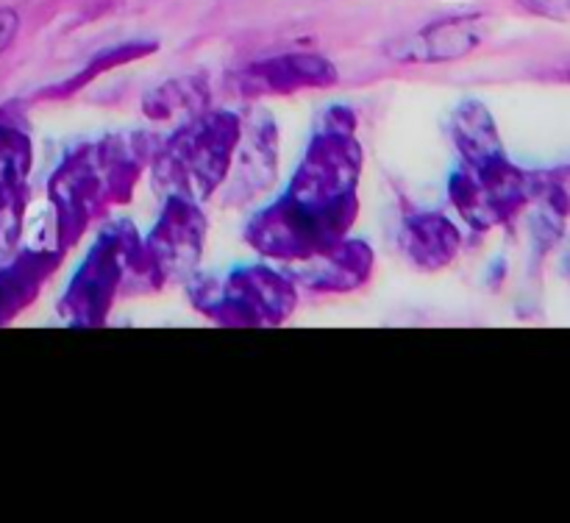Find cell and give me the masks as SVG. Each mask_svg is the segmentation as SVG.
I'll return each instance as SVG.
<instances>
[{"mask_svg":"<svg viewBox=\"0 0 570 523\" xmlns=\"http://www.w3.org/2000/svg\"><path fill=\"white\" fill-rule=\"evenodd\" d=\"M360 176L356 117L345 106H332L317 120L287 189L248 220L245 243L276 262L315 259L343 243L354 228Z\"/></svg>","mask_w":570,"mask_h":523,"instance_id":"obj_1","label":"cell"},{"mask_svg":"<svg viewBox=\"0 0 570 523\" xmlns=\"http://www.w3.org/2000/svg\"><path fill=\"white\" fill-rule=\"evenodd\" d=\"M154 154L156 148L145 134H111L95 142H78L59 161L48 195L61 250L72 248L106 211L131 200Z\"/></svg>","mask_w":570,"mask_h":523,"instance_id":"obj_2","label":"cell"},{"mask_svg":"<svg viewBox=\"0 0 570 523\" xmlns=\"http://www.w3.org/2000/svg\"><path fill=\"white\" fill-rule=\"evenodd\" d=\"M239 137L243 117L234 111L206 109L178 122L150 159L156 184L167 195L204 204L226 184Z\"/></svg>","mask_w":570,"mask_h":523,"instance_id":"obj_3","label":"cell"},{"mask_svg":"<svg viewBox=\"0 0 570 523\" xmlns=\"http://www.w3.org/2000/svg\"><path fill=\"white\" fill-rule=\"evenodd\" d=\"M142 265V237L134 223L115 220L95 237L72 273L59 312L70 326H104L111 306L131 293H148Z\"/></svg>","mask_w":570,"mask_h":523,"instance_id":"obj_4","label":"cell"},{"mask_svg":"<svg viewBox=\"0 0 570 523\" xmlns=\"http://www.w3.org/2000/svg\"><path fill=\"white\" fill-rule=\"evenodd\" d=\"M189 300L215 326L262 328L287 320L298 304L295 278L267 265H243L226 276H193Z\"/></svg>","mask_w":570,"mask_h":523,"instance_id":"obj_5","label":"cell"},{"mask_svg":"<svg viewBox=\"0 0 570 523\" xmlns=\"http://www.w3.org/2000/svg\"><path fill=\"white\" fill-rule=\"evenodd\" d=\"M546 187V176L512 165L504 154L456 167L449 181V200L473 231H490L515 220Z\"/></svg>","mask_w":570,"mask_h":523,"instance_id":"obj_6","label":"cell"},{"mask_svg":"<svg viewBox=\"0 0 570 523\" xmlns=\"http://www.w3.org/2000/svg\"><path fill=\"white\" fill-rule=\"evenodd\" d=\"M206 245V217L200 204L167 195L161 215L142 237V265L150 289L173 282H189L198 270Z\"/></svg>","mask_w":570,"mask_h":523,"instance_id":"obj_7","label":"cell"},{"mask_svg":"<svg viewBox=\"0 0 570 523\" xmlns=\"http://www.w3.org/2000/svg\"><path fill=\"white\" fill-rule=\"evenodd\" d=\"M337 67L321 53H284L248 65L237 72L234 87L243 98L295 95L304 89H326L337 83Z\"/></svg>","mask_w":570,"mask_h":523,"instance_id":"obj_8","label":"cell"},{"mask_svg":"<svg viewBox=\"0 0 570 523\" xmlns=\"http://www.w3.org/2000/svg\"><path fill=\"white\" fill-rule=\"evenodd\" d=\"M278 172V128L271 115L243 120V137L228 170V204H248L267 193Z\"/></svg>","mask_w":570,"mask_h":523,"instance_id":"obj_9","label":"cell"},{"mask_svg":"<svg viewBox=\"0 0 570 523\" xmlns=\"http://www.w3.org/2000/svg\"><path fill=\"white\" fill-rule=\"evenodd\" d=\"M376 270V254L365 239L345 237L309 262H298L295 282L321 295H345L365 287Z\"/></svg>","mask_w":570,"mask_h":523,"instance_id":"obj_10","label":"cell"},{"mask_svg":"<svg viewBox=\"0 0 570 523\" xmlns=\"http://www.w3.org/2000/svg\"><path fill=\"white\" fill-rule=\"evenodd\" d=\"M488 37V20L482 14L445 17L432 22L423 31L401 39L393 45V59L421 61V65H438V61H454L476 50Z\"/></svg>","mask_w":570,"mask_h":523,"instance_id":"obj_11","label":"cell"},{"mask_svg":"<svg viewBox=\"0 0 570 523\" xmlns=\"http://www.w3.org/2000/svg\"><path fill=\"white\" fill-rule=\"evenodd\" d=\"M399 248L415 270H445L462 250V231L443 211H415L401 223Z\"/></svg>","mask_w":570,"mask_h":523,"instance_id":"obj_12","label":"cell"},{"mask_svg":"<svg viewBox=\"0 0 570 523\" xmlns=\"http://www.w3.org/2000/svg\"><path fill=\"white\" fill-rule=\"evenodd\" d=\"M61 265L59 250H28L17 256L9 267L0 270V320H9L17 312L26 309L39 293L45 282Z\"/></svg>","mask_w":570,"mask_h":523,"instance_id":"obj_13","label":"cell"},{"mask_svg":"<svg viewBox=\"0 0 570 523\" xmlns=\"http://www.w3.org/2000/svg\"><path fill=\"white\" fill-rule=\"evenodd\" d=\"M451 139H454L462 165H476V161L504 156L499 126L482 100L471 98L456 106L454 117H451Z\"/></svg>","mask_w":570,"mask_h":523,"instance_id":"obj_14","label":"cell"},{"mask_svg":"<svg viewBox=\"0 0 570 523\" xmlns=\"http://www.w3.org/2000/svg\"><path fill=\"white\" fill-rule=\"evenodd\" d=\"M209 109V89L204 78H170L167 83L145 95L142 111L156 122H184Z\"/></svg>","mask_w":570,"mask_h":523,"instance_id":"obj_15","label":"cell"},{"mask_svg":"<svg viewBox=\"0 0 570 523\" xmlns=\"http://www.w3.org/2000/svg\"><path fill=\"white\" fill-rule=\"evenodd\" d=\"M31 170V142L14 128H0V220L14 211L17 195L22 193Z\"/></svg>","mask_w":570,"mask_h":523,"instance_id":"obj_16","label":"cell"},{"mask_svg":"<svg viewBox=\"0 0 570 523\" xmlns=\"http://www.w3.org/2000/svg\"><path fill=\"white\" fill-rule=\"evenodd\" d=\"M156 50V42H131V45H120V48H111V50H104V53L92 56V61H89L87 67H83L81 72H78L76 78H72L70 83H67L65 89L59 87V92L70 95V92H78L81 87H87L89 81H95L98 76H104V72L115 70V67H122L128 65V61H137L142 59V56L154 53Z\"/></svg>","mask_w":570,"mask_h":523,"instance_id":"obj_17","label":"cell"},{"mask_svg":"<svg viewBox=\"0 0 570 523\" xmlns=\"http://www.w3.org/2000/svg\"><path fill=\"white\" fill-rule=\"evenodd\" d=\"M518 6L543 20L570 22V0H518Z\"/></svg>","mask_w":570,"mask_h":523,"instance_id":"obj_18","label":"cell"},{"mask_svg":"<svg viewBox=\"0 0 570 523\" xmlns=\"http://www.w3.org/2000/svg\"><path fill=\"white\" fill-rule=\"evenodd\" d=\"M17 31H20V14L14 9H9V6H3L0 9V53L14 42Z\"/></svg>","mask_w":570,"mask_h":523,"instance_id":"obj_19","label":"cell"}]
</instances>
